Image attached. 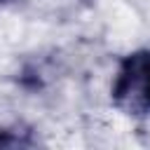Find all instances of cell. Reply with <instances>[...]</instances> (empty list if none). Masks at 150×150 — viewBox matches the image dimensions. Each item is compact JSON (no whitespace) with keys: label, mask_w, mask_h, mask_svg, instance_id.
Masks as SVG:
<instances>
[{"label":"cell","mask_w":150,"mask_h":150,"mask_svg":"<svg viewBox=\"0 0 150 150\" xmlns=\"http://www.w3.org/2000/svg\"><path fill=\"white\" fill-rule=\"evenodd\" d=\"M0 2H2V0H0Z\"/></svg>","instance_id":"obj_2"},{"label":"cell","mask_w":150,"mask_h":150,"mask_svg":"<svg viewBox=\"0 0 150 150\" xmlns=\"http://www.w3.org/2000/svg\"><path fill=\"white\" fill-rule=\"evenodd\" d=\"M112 103L134 117L150 112V52L141 49L122 59L115 84Z\"/></svg>","instance_id":"obj_1"}]
</instances>
